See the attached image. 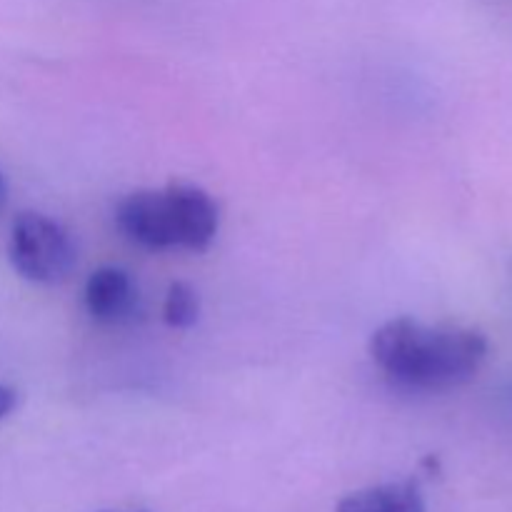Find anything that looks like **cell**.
I'll return each instance as SVG.
<instances>
[{
	"label": "cell",
	"mask_w": 512,
	"mask_h": 512,
	"mask_svg": "<svg viewBox=\"0 0 512 512\" xmlns=\"http://www.w3.org/2000/svg\"><path fill=\"white\" fill-rule=\"evenodd\" d=\"M5 193H8V190H5V180H3V175H0V208L5 205Z\"/></svg>",
	"instance_id": "8"
},
{
	"label": "cell",
	"mask_w": 512,
	"mask_h": 512,
	"mask_svg": "<svg viewBox=\"0 0 512 512\" xmlns=\"http://www.w3.org/2000/svg\"><path fill=\"white\" fill-rule=\"evenodd\" d=\"M200 315V300L198 293L190 288L188 283H173L165 293V303H163V318L170 328H193L198 323Z\"/></svg>",
	"instance_id": "6"
},
{
	"label": "cell",
	"mask_w": 512,
	"mask_h": 512,
	"mask_svg": "<svg viewBox=\"0 0 512 512\" xmlns=\"http://www.w3.org/2000/svg\"><path fill=\"white\" fill-rule=\"evenodd\" d=\"M118 228L148 250H205L218 233V205L203 188L170 183L163 190H135L115 210Z\"/></svg>",
	"instance_id": "2"
},
{
	"label": "cell",
	"mask_w": 512,
	"mask_h": 512,
	"mask_svg": "<svg viewBox=\"0 0 512 512\" xmlns=\"http://www.w3.org/2000/svg\"><path fill=\"white\" fill-rule=\"evenodd\" d=\"M15 400H18V398H15V390L0 385V420L8 418L10 410L15 408Z\"/></svg>",
	"instance_id": "7"
},
{
	"label": "cell",
	"mask_w": 512,
	"mask_h": 512,
	"mask_svg": "<svg viewBox=\"0 0 512 512\" xmlns=\"http://www.w3.org/2000/svg\"><path fill=\"white\" fill-rule=\"evenodd\" d=\"M370 355L403 388L450 390L478 373L488 355V340L473 328H433L413 318H395L375 330Z\"/></svg>",
	"instance_id": "1"
},
{
	"label": "cell",
	"mask_w": 512,
	"mask_h": 512,
	"mask_svg": "<svg viewBox=\"0 0 512 512\" xmlns=\"http://www.w3.org/2000/svg\"><path fill=\"white\" fill-rule=\"evenodd\" d=\"M15 273L38 285H55L75 268V245L60 223L43 213H20L8 245Z\"/></svg>",
	"instance_id": "3"
},
{
	"label": "cell",
	"mask_w": 512,
	"mask_h": 512,
	"mask_svg": "<svg viewBox=\"0 0 512 512\" xmlns=\"http://www.w3.org/2000/svg\"><path fill=\"white\" fill-rule=\"evenodd\" d=\"M338 512H425V498L415 483H390L348 495Z\"/></svg>",
	"instance_id": "5"
},
{
	"label": "cell",
	"mask_w": 512,
	"mask_h": 512,
	"mask_svg": "<svg viewBox=\"0 0 512 512\" xmlns=\"http://www.w3.org/2000/svg\"><path fill=\"white\" fill-rule=\"evenodd\" d=\"M138 288L120 268H100L85 283V308L98 323H125L138 313Z\"/></svg>",
	"instance_id": "4"
}]
</instances>
